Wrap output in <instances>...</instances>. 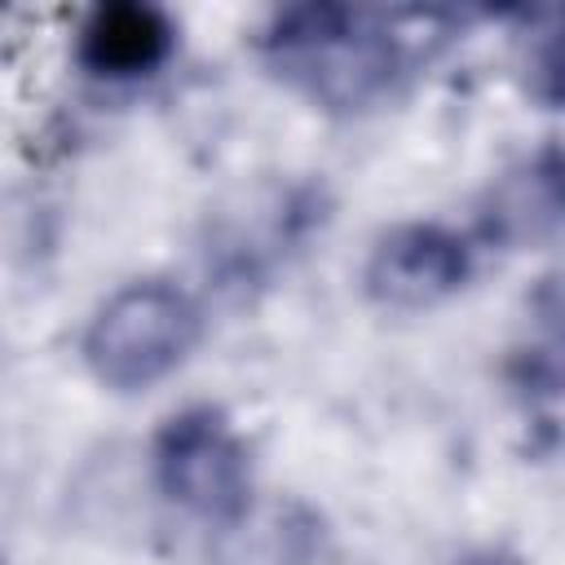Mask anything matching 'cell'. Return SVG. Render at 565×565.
I'll list each match as a JSON object with an SVG mask.
<instances>
[{
	"label": "cell",
	"instance_id": "obj_2",
	"mask_svg": "<svg viewBox=\"0 0 565 565\" xmlns=\"http://www.w3.org/2000/svg\"><path fill=\"white\" fill-rule=\"evenodd\" d=\"M199 331L203 318L190 291L163 278H137L97 305L84 327L79 353L106 388L137 393L172 375L190 358Z\"/></svg>",
	"mask_w": 565,
	"mask_h": 565
},
{
	"label": "cell",
	"instance_id": "obj_4",
	"mask_svg": "<svg viewBox=\"0 0 565 565\" xmlns=\"http://www.w3.org/2000/svg\"><path fill=\"white\" fill-rule=\"evenodd\" d=\"M472 247L446 225H397L366 256V291L393 309H428L463 287Z\"/></svg>",
	"mask_w": 565,
	"mask_h": 565
},
{
	"label": "cell",
	"instance_id": "obj_6",
	"mask_svg": "<svg viewBox=\"0 0 565 565\" xmlns=\"http://www.w3.org/2000/svg\"><path fill=\"white\" fill-rule=\"evenodd\" d=\"M525 388L565 393V305L539 322V335L525 344Z\"/></svg>",
	"mask_w": 565,
	"mask_h": 565
},
{
	"label": "cell",
	"instance_id": "obj_3",
	"mask_svg": "<svg viewBox=\"0 0 565 565\" xmlns=\"http://www.w3.org/2000/svg\"><path fill=\"white\" fill-rule=\"evenodd\" d=\"M154 481L185 512L230 521L247 508V446L221 411L190 406L172 415L154 437Z\"/></svg>",
	"mask_w": 565,
	"mask_h": 565
},
{
	"label": "cell",
	"instance_id": "obj_8",
	"mask_svg": "<svg viewBox=\"0 0 565 565\" xmlns=\"http://www.w3.org/2000/svg\"><path fill=\"white\" fill-rule=\"evenodd\" d=\"M459 565H521V561L499 556V552H486V556H468V561H459Z\"/></svg>",
	"mask_w": 565,
	"mask_h": 565
},
{
	"label": "cell",
	"instance_id": "obj_1",
	"mask_svg": "<svg viewBox=\"0 0 565 565\" xmlns=\"http://www.w3.org/2000/svg\"><path fill=\"white\" fill-rule=\"evenodd\" d=\"M269 66L309 102L358 110L406 71V44L393 18L349 4H296L274 13L260 40Z\"/></svg>",
	"mask_w": 565,
	"mask_h": 565
},
{
	"label": "cell",
	"instance_id": "obj_7",
	"mask_svg": "<svg viewBox=\"0 0 565 565\" xmlns=\"http://www.w3.org/2000/svg\"><path fill=\"white\" fill-rule=\"evenodd\" d=\"M539 71H543V88H547L556 102H565V22H561V31L547 40Z\"/></svg>",
	"mask_w": 565,
	"mask_h": 565
},
{
	"label": "cell",
	"instance_id": "obj_5",
	"mask_svg": "<svg viewBox=\"0 0 565 565\" xmlns=\"http://www.w3.org/2000/svg\"><path fill=\"white\" fill-rule=\"evenodd\" d=\"M172 49V26L159 9L110 4L97 9L79 31V57L93 75H146Z\"/></svg>",
	"mask_w": 565,
	"mask_h": 565
}]
</instances>
